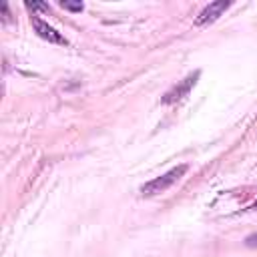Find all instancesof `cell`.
<instances>
[{"label": "cell", "instance_id": "6", "mask_svg": "<svg viewBox=\"0 0 257 257\" xmlns=\"http://www.w3.org/2000/svg\"><path fill=\"white\" fill-rule=\"evenodd\" d=\"M26 8L28 10H48V6L40 4V2H26Z\"/></svg>", "mask_w": 257, "mask_h": 257}, {"label": "cell", "instance_id": "8", "mask_svg": "<svg viewBox=\"0 0 257 257\" xmlns=\"http://www.w3.org/2000/svg\"><path fill=\"white\" fill-rule=\"evenodd\" d=\"M253 209H257V201H255V205H253Z\"/></svg>", "mask_w": 257, "mask_h": 257}, {"label": "cell", "instance_id": "7", "mask_svg": "<svg viewBox=\"0 0 257 257\" xmlns=\"http://www.w3.org/2000/svg\"><path fill=\"white\" fill-rule=\"evenodd\" d=\"M245 245H247V247H257V233L249 235V237L245 239Z\"/></svg>", "mask_w": 257, "mask_h": 257}, {"label": "cell", "instance_id": "2", "mask_svg": "<svg viewBox=\"0 0 257 257\" xmlns=\"http://www.w3.org/2000/svg\"><path fill=\"white\" fill-rule=\"evenodd\" d=\"M199 76H201V72H199V70H195V72L187 74L181 82H177L171 90H167V92H165V96H163V100H161V102H163V104H175V102L183 100V98L191 92V88L197 84Z\"/></svg>", "mask_w": 257, "mask_h": 257}, {"label": "cell", "instance_id": "1", "mask_svg": "<svg viewBox=\"0 0 257 257\" xmlns=\"http://www.w3.org/2000/svg\"><path fill=\"white\" fill-rule=\"evenodd\" d=\"M187 171H189L187 165H177L175 169L167 171L165 175H161V177H157V179L145 183V185L141 187V195H143V197H155V195L165 193V191L171 189V187H173V185H175Z\"/></svg>", "mask_w": 257, "mask_h": 257}, {"label": "cell", "instance_id": "4", "mask_svg": "<svg viewBox=\"0 0 257 257\" xmlns=\"http://www.w3.org/2000/svg\"><path fill=\"white\" fill-rule=\"evenodd\" d=\"M229 6H231V2H227V0H217V2L207 4V6L199 12V16L195 18V24H197V26H205V24L215 22V20L229 8Z\"/></svg>", "mask_w": 257, "mask_h": 257}, {"label": "cell", "instance_id": "5", "mask_svg": "<svg viewBox=\"0 0 257 257\" xmlns=\"http://www.w3.org/2000/svg\"><path fill=\"white\" fill-rule=\"evenodd\" d=\"M60 8H64V10H70V12H82V2H66V0H62L60 2Z\"/></svg>", "mask_w": 257, "mask_h": 257}, {"label": "cell", "instance_id": "3", "mask_svg": "<svg viewBox=\"0 0 257 257\" xmlns=\"http://www.w3.org/2000/svg\"><path fill=\"white\" fill-rule=\"evenodd\" d=\"M30 24H32V28H34V32L42 38V40H48L50 44H60V46H66L68 44V40L56 30V28H52L48 22H44V20H40L38 16H30Z\"/></svg>", "mask_w": 257, "mask_h": 257}]
</instances>
